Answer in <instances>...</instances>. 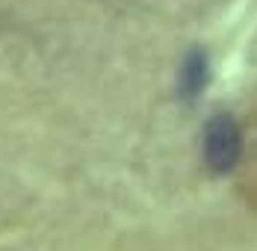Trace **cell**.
<instances>
[{"label": "cell", "mask_w": 257, "mask_h": 251, "mask_svg": "<svg viewBox=\"0 0 257 251\" xmlns=\"http://www.w3.org/2000/svg\"><path fill=\"white\" fill-rule=\"evenodd\" d=\"M254 166H257V163H254ZM254 192H257V169H254Z\"/></svg>", "instance_id": "obj_3"}, {"label": "cell", "mask_w": 257, "mask_h": 251, "mask_svg": "<svg viewBox=\"0 0 257 251\" xmlns=\"http://www.w3.org/2000/svg\"><path fill=\"white\" fill-rule=\"evenodd\" d=\"M242 157V133L231 115H216L204 127V163L210 172L228 175Z\"/></svg>", "instance_id": "obj_1"}, {"label": "cell", "mask_w": 257, "mask_h": 251, "mask_svg": "<svg viewBox=\"0 0 257 251\" xmlns=\"http://www.w3.org/2000/svg\"><path fill=\"white\" fill-rule=\"evenodd\" d=\"M207 80H210V62H207L204 50H192L180 68V95L186 100H195L204 92Z\"/></svg>", "instance_id": "obj_2"}]
</instances>
